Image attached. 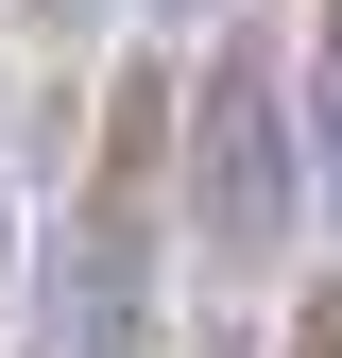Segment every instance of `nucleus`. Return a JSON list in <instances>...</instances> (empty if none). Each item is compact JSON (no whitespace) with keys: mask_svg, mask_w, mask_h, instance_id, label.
Returning <instances> with one entry per match:
<instances>
[{"mask_svg":"<svg viewBox=\"0 0 342 358\" xmlns=\"http://www.w3.org/2000/svg\"><path fill=\"white\" fill-rule=\"evenodd\" d=\"M189 137V85H171L154 52L103 85V154H86V205L52 239V358H137L154 341V205H171V154Z\"/></svg>","mask_w":342,"mask_h":358,"instance_id":"nucleus-1","label":"nucleus"},{"mask_svg":"<svg viewBox=\"0 0 342 358\" xmlns=\"http://www.w3.org/2000/svg\"><path fill=\"white\" fill-rule=\"evenodd\" d=\"M189 239L205 273H274L291 256V103H274V52L256 34H223L205 52V103H189Z\"/></svg>","mask_w":342,"mask_h":358,"instance_id":"nucleus-2","label":"nucleus"},{"mask_svg":"<svg viewBox=\"0 0 342 358\" xmlns=\"http://www.w3.org/2000/svg\"><path fill=\"white\" fill-rule=\"evenodd\" d=\"M308 103H325V137H342V0L308 17Z\"/></svg>","mask_w":342,"mask_h":358,"instance_id":"nucleus-3","label":"nucleus"},{"mask_svg":"<svg viewBox=\"0 0 342 358\" xmlns=\"http://www.w3.org/2000/svg\"><path fill=\"white\" fill-rule=\"evenodd\" d=\"M274 358H342V290H308V307H291V341Z\"/></svg>","mask_w":342,"mask_h":358,"instance_id":"nucleus-4","label":"nucleus"},{"mask_svg":"<svg viewBox=\"0 0 342 358\" xmlns=\"http://www.w3.org/2000/svg\"><path fill=\"white\" fill-rule=\"evenodd\" d=\"M34 358H52V341H34Z\"/></svg>","mask_w":342,"mask_h":358,"instance_id":"nucleus-5","label":"nucleus"}]
</instances>
